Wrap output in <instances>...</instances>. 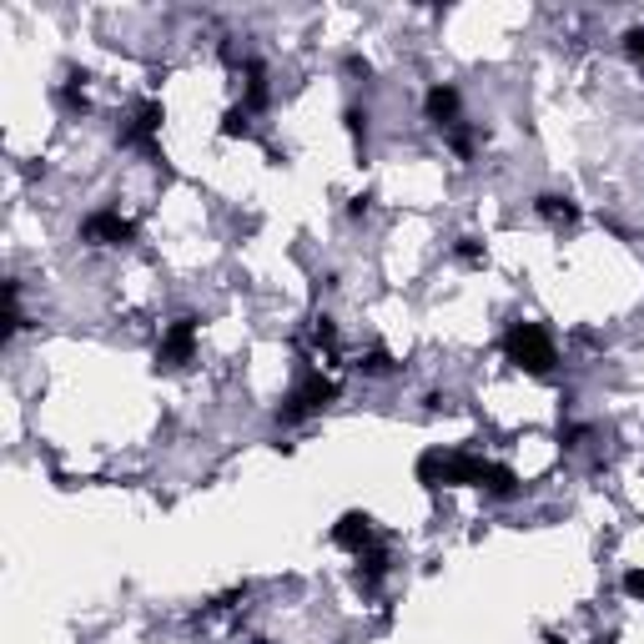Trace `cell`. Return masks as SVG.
<instances>
[{"mask_svg": "<svg viewBox=\"0 0 644 644\" xmlns=\"http://www.w3.org/2000/svg\"><path fill=\"white\" fill-rule=\"evenodd\" d=\"M81 232H86V242H101V247H111V242H131V237H137V227H131L127 216L116 212V207H106V212H91Z\"/></svg>", "mask_w": 644, "mask_h": 644, "instance_id": "3957f363", "label": "cell"}, {"mask_svg": "<svg viewBox=\"0 0 644 644\" xmlns=\"http://www.w3.org/2000/svg\"><path fill=\"white\" fill-rule=\"evenodd\" d=\"M367 539H373V518H367V514H342L338 529H332V543H342V549H357V554H363Z\"/></svg>", "mask_w": 644, "mask_h": 644, "instance_id": "5b68a950", "label": "cell"}, {"mask_svg": "<svg viewBox=\"0 0 644 644\" xmlns=\"http://www.w3.org/2000/svg\"><path fill=\"white\" fill-rule=\"evenodd\" d=\"M539 216H549L554 227H569V222L579 216V207L569 202V197H539Z\"/></svg>", "mask_w": 644, "mask_h": 644, "instance_id": "ba28073f", "label": "cell"}, {"mask_svg": "<svg viewBox=\"0 0 644 644\" xmlns=\"http://www.w3.org/2000/svg\"><path fill=\"white\" fill-rule=\"evenodd\" d=\"M624 589H630L634 599H644V574H640V569H634V574H624Z\"/></svg>", "mask_w": 644, "mask_h": 644, "instance_id": "30bf717a", "label": "cell"}, {"mask_svg": "<svg viewBox=\"0 0 644 644\" xmlns=\"http://www.w3.org/2000/svg\"><path fill=\"white\" fill-rule=\"evenodd\" d=\"M479 483L493 493V498H514V493H518V479L508 473V468H498V463L483 468V479H479Z\"/></svg>", "mask_w": 644, "mask_h": 644, "instance_id": "52a82bcc", "label": "cell"}, {"mask_svg": "<svg viewBox=\"0 0 644 644\" xmlns=\"http://www.w3.org/2000/svg\"><path fill=\"white\" fill-rule=\"evenodd\" d=\"M634 51H640V56H644V36H634Z\"/></svg>", "mask_w": 644, "mask_h": 644, "instance_id": "8fae6325", "label": "cell"}, {"mask_svg": "<svg viewBox=\"0 0 644 644\" xmlns=\"http://www.w3.org/2000/svg\"><path fill=\"white\" fill-rule=\"evenodd\" d=\"M332 398H338V383H332V378H307V383H297V388L287 393V403L278 408V418H282V423H303V418L322 413Z\"/></svg>", "mask_w": 644, "mask_h": 644, "instance_id": "7a4b0ae2", "label": "cell"}, {"mask_svg": "<svg viewBox=\"0 0 644 644\" xmlns=\"http://www.w3.org/2000/svg\"><path fill=\"white\" fill-rule=\"evenodd\" d=\"M197 353V317H177L162 338V363L166 367H181L187 357Z\"/></svg>", "mask_w": 644, "mask_h": 644, "instance_id": "277c9868", "label": "cell"}, {"mask_svg": "<svg viewBox=\"0 0 644 644\" xmlns=\"http://www.w3.org/2000/svg\"><path fill=\"white\" fill-rule=\"evenodd\" d=\"M454 111H458V91L438 81V86L428 91V116L438 121V127H454Z\"/></svg>", "mask_w": 644, "mask_h": 644, "instance_id": "8992f818", "label": "cell"}, {"mask_svg": "<svg viewBox=\"0 0 644 644\" xmlns=\"http://www.w3.org/2000/svg\"><path fill=\"white\" fill-rule=\"evenodd\" d=\"M458 257H463V262H483V247L473 237H463V242H458Z\"/></svg>", "mask_w": 644, "mask_h": 644, "instance_id": "9c48e42d", "label": "cell"}, {"mask_svg": "<svg viewBox=\"0 0 644 644\" xmlns=\"http://www.w3.org/2000/svg\"><path fill=\"white\" fill-rule=\"evenodd\" d=\"M504 353H508V363H518L524 373H549V367H554V342H549V332H543L539 322H514L504 338Z\"/></svg>", "mask_w": 644, "mask_h": 644, "instance_id": "6da1fadb", "label": "cell"}]
</instances>
